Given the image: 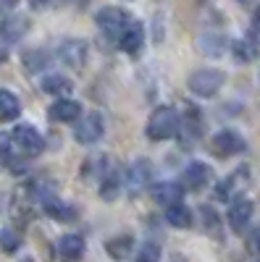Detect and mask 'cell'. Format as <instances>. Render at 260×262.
<instances>
[{"mask_svg": "<svg viewBox=\"0 0 260 262\" xmlns=\"http://www.w3.org/2000/svg\"><path fill=\"white\" fill-rule=\"evenodd\" d=\"M179 126H182V116H179L176 107L161 105V107H155V111L150 113L145 134H147L150 142H166V139L179 134Z\"/></svg>", "mask_w": 260, "mask_h": 262, "instance_id": "obj_1", "label": "cell"}, {"mask_svg": "<svg viewBox=\"0 0 260 262\" xmlns=\"http://www.w3.org/2000/svg\"><path fill=\"white\" fill-rule=\"evenodd\" d=\"M224 81H226V76L218 69H197V71L189 74L187 86H189V92L197 95V97H213V95L221 92Z\"/></svg>", "mask_w": 260, "mask_h": 262, "instance_id": "obj_2", "label": "cell"}, {"mask_svg": "<svg viewBox=\"0 0 260 262\" xmlns=\"http://www.w3.org/2000/svg\"><path fill=\"white\" fill-rule=\"evenodd\" d=\"M95 24H97V29H100L105 37H111V39L118 42L121 34H124V29L132 24V18H129V13H126L124 8H118V6H105V8L97 11Z\"/></svg>", "mask_w": 260, "mask_h": 262, "instance_id": "obj_3", "label": "cell"}, {"mask_svg": "<svg viewBox=\"0 0 260 262\" xmlns=\"http://www.w3.org/2000/svg\"><path fill=\"white\" fill-rule=\"evenodd\" d=\"M11 142L24 158H37L39 152L45 149V139H42V134L34 126H27V123H18L11 131Z\"/></svg>", "mask_w": 260, "mask_h": 262, "instance_id": "obj_4", "label": "cell"}, {"mask_svg": "<svg viewBox=\"0 0 260 262\" xmlns=\"http://www.w3.org/2000/svg\"><path fill=\"white\" fill-rule=\"evenodd\" d=\"M55 55H58L61 63H66L69 69H84L87 55H90V48H87V42L79 39V37H66V39L58 42Z\"/></svg>", "mask_w": 260, "mask_h": 262, "instance_id": "obj_5", "label": "cell"}, {"mask_svg": "<svg viewBox=\"0 0 260 262\" xmlns=\"http://www.w3.org/2000/svg\"><path fill=\"white\" fill-rule=\"evenodd\" d=\"M210 149H213V155H218V158H234V155H242V152L247 149V142H245V137L239 134V131L224 128V131H218V134H213Z\"/></svg>", "mask_w": 260, "mask_h": 262, "instance_id": "obj_6", "label": "cell"}, {"mask_svg": "<svg viewBox=\"0 0 260 262\" xmlns=\"http://www.w3.org/2000/svg\"><path fill=\"white\" fill-rule=\"evenodd\" d=\"M103 134H105V123L100 113H87L74 123V139L79 144H95L103 139Z\"/></svg>", "mask_w": 260, "mask_h": 262, "instance_id": "obj_7", "label": "cell"}, {"mask_svg": "<svg viewBox=\"0 0 260 262\" xmlns=\"http://www.w3.org/2000/svg\"><path fill=\"white\" fill-rule=\"evenodd\" d=\"M210 179H213L210 165L203 163V160H192L184 168V173H182V186L189 189V191H200V189H205L210 184Z\"/></svg>", "mask_w": 260, "mask_h": 262, "instance_id": "obj_8", "label": "cell"}, {"mask_svg": "<svg viewBox=\"0 0 260 262\" xmlns=\"http://www.w3.org/2000/svg\"><path fill=\"white\" fill-rule=\"evenodd\" d=\"M29 29H32L29 16L8 13V16L0 18V39H6V42H18V39H24Z\"/></svg>", "mask_w": 260, "mask_h": 262, "instance_id": "obj_9", "label": "cell"}, {"mask_svg": "<svg viewBox=\"0 0 260 262\" xmlns=\"http://www.w3.org/2000/svg\"><path fill=\"white\" fill-rule=\"evenodd\" d=\"M48 118L53 123H76L82 118V105L71 97H58L48 107Z\"/></svg>", "mask_w": 260, "mask_h": 262, "instance_id": "obj_10", "label": "cell"}, {"mask_svg": "<svg viewBox=\"0 0 260 262\" xmlns=\"http://www.w3.org/2000/svg\"><path fill=\"white\" fill-rule=\"evenodd\" d=\"M245 186H247V168H236L234 173H229V176L215 186V196H218L221 202H234L236 194Z\"/></svg>", "mask_w": 260, "mask_h": 262, "instance_id": "obj_11", "label": "cell"}, {"mask_svg": "<svg viewBox=\"0 0 260 262\" xmlns=\"http://www.w3.org/2000/svg\"><path fill=\"white\" fill-rule=\"evenodd\" d=\"M118 48H121L129 58H137V55L142 53V48H145V27L139 24V21H132V24L124 29V34H121V39H118Z\"/></svg>", "mask_w": 260, "mask_h": 262, "instance_id": "obj_12", "label": "cell"}, {"mask_svg": "<svg viewBox=\"0 0 260 262\" xmlns=\"http://www.w3.org/2000/svg\"><path fill=\"white\" fill-rule=\"evenodd\" d=\"M150 196L163 205V207H171V205H179L182 196H184V186L176 184V181H158L150 186Z\"/></svg>", "mask_w": 260, "mask_h": 262, "instance_id": "obj_13", "label": "cell"}, {"mask_svg": "<svg viewBox=\"0 0 260 262\" xmlns=\"http://www.w3.org/2000/svg\"><path fill=\"white\" fill-rule=\"evenodd\" d=\"M150 176H153V165H150L147 160H134L132 165L126 168V186L132 194L142 191L150 186Z\"/></svg>", "mask_w": 260, "mask_h": 262, "instance_id": "obj_14", "label": "cell"}, {"mask_svg": "<svg viewBox=\"0 0 260 262\" xmlns=\"http://www.w3.org/2000/svg\"><path fill=\"white\" fill-rule=\"evenodd\" d=\"M252 212H255V202L250 200H234L231 207H229V226L234 233H242L250 221H252Z\"/></svg>", "mask_w": 260, "mask_h": 262, "instance_id": "obj_15", "label": "cell"}, {"mask_svg": "<svg viewBox=\"0 0 260 262\" xmlns=\"http://www.w3.org/2000/svg\"><path fill=\"white\" fill-rule=\"evenodd\" d=\"M42 210H45L48 217H53V221H61V223H71V221H76V217H79V210H76L74 205H69V202L58 200L55 194L48 196V200H42Z\"/></svg>", "mask_w": 260, "mask_h": 262, "instance_id": "obj_16", "label": "cell"}, {"mask_svg": "<svg viewBox=\"0 0 260 262\" xmlns=\"http://www.w3.org/2000/svg\"><path fill=\"white\" fill-rule=\"evenodd\" d=\"M84 236L82 233H66V236H61V242H58V257L63 262H79L82 254H84Z\"/></svg>", "mask_w": 260, "mask_h": 262, "instance_id": "obj_17", "label": "cell"}, {"mask_svg": "<svg viewBox=\"0 0 260 262\" xmlns=\"http://www.w3.org/2000/svg\"><path fill=\"white\" fill-rule=\"evenodd\" d=\"M200 134H203V121H200L197 107H187V116L182 118V126H179V137L184 144H194V139Z\"/></svg>", "mask_w": 260, "mask_h": 262, "instance_id": "obj_18", "label": "cell"}, {"mask_svg": "<svg viewBox=\"0 0 260 262\" xmlns=\"http://www.w3.org/2000/svg\"><path fill=\"white\" fill-rule=\"evenodd\" d=\"M39 86L45 95H53V97H66L71 90H74V81L66 79L63 74H48L39 79Z\"/></svg>", "mask_w": 260, "mask_h": 262, "instance_id": "obj_19", "label": "cell"}, {"mask_svg": "<svg viewBox=\"0 0 260 262\" xmlns=\"http://www.w3.org/2000/svg\"><path fill=\"white\" fill-rule=\"evenodd\" d=\"M132 249H134V236L132 233H118V236H113V238L105 242V252L111 254L113 259H118V262L132 254Z\"/></svg>", "mask_w": 260, "mask_h": 262, "instance_id": "obj_20", "label": "cell"}, {"mask_svg": "<svg viewBox=\"0 0 260 262\" xmlns=\"http://www.w3.org/2000/svg\"><path fill=\"white\" fill-rule=\"evenodd\" d=\"M124 184H121V176H118V170H108L103 173V179H100V196L105 202H116L118 200V194H121Z\"/></svg>", "mask_w": 260, "mask_h": 262, "instance_id": "obj_21", "label": "cell"}, {"mask_svg": "<svg viewBox=\"0 0 260 262\" xmlns=\"http://www.w3.org/2000/svg\"><path fill=\"white\" fill-rule=\"evenodd\" d=\"M21 116V102L11 90H0V123L16 121Z\"/></svg>", "mask_w": 260, "mask_h": 262, "instance_id": "obj_22", "label": "cell"}, {"mask_svg": "<svg viewBox=\"0 0 260 262\" xmlns=\"http://www.w3.org/2000/svg\"><path fill=\"white\" fill-rule=\"evenodd\" d=\"M192 210L187 207V205H171V207H166V223L168 226H173V228H192Z\"/></svg>", "mask_w": 260, "mask_h": 262, "instance_id": "obj_23", "label": "cell"}, {"mask_svg": "<svg viewBox=\"0 0 260 262\" xmlns=\"http://www.w3.org/2000/svg\"><path fill=\"white\" fill-rule=\"evenodd\" d=\"M197 48L208 58H221L226 50V39L221 34H203V37H197Z\"/></svg>", "mask_w": 260, "mask_h": 262, "instance_id": "obj_24", "label": "cell"}, {"mask_svg": "<svg viewBox=\"0 0 260 262\" xmlns=\"http://www.w3.org/2000/svg\"><path fill=\"white\" fill-rule=\"evenodd\" d=\"M229 50H231V58L236 63H250L257 55V45H252V42H247V39H234L229 45Z\"/></svg>", "mask_w": 260, "mask_h": 262, "instance_id": "obj_25", "label": "cell"}, {"mask_svg": "<svg viewBox=\"0 0 260 262\" xmlns=\"http://www.w3.org/2000/svg\"><path fill=\"white\" fill-rule=\"evenodd\" d=\"M21 63H24V69H27L29 74H39V71L50 63V58H48V53H45V50L34 48V50H27V53H24Z\"/></svg>", "mask_w": 260, "mask_h": 262, "instance_id": "obj_26", "label": "cell"}, {"mask_svg": "<svg viewBox=\"0 0 260 262\" xmlns=\"http://www.w3.org/2000/svg\"><path fill=\"white\" fill-rule=\"evenodd\" d=\"M13 142L11 134H0V168H11L13 165Z\"/></svg>", "mask_w": 260, "mask_h": 262, "instance_id": "obj_27", "label": "cell"}, {"mask_svg": "<svg viewBox=\"0 0 260 262\" xmlns=\"http://www.w3.org/2000/svg\"><path fill=\"white\" fill-rule=\"evenodd\" d=\"M200 212H203V217H205V231H208V233H215V236H221V217H218V212H215L210 205H205Z\"/></svg>", "mask_w": 260, "mask_h": 262, "instance_id": "obj_28", "label": "cell"}, {"mask_svg": "<svg viewBox=\"0 0 260 262\" xmlns=\"http://www.w3.org/2000/svg\"><path fill=\"white\" fill-rule=\"evenodd\" d=\"M0 247H3V252H6V254H13V252L21 247L18 233H16V231H11V228H6L3 233H0Z\"/></svg>", "mask_w": 260, "mask_h": 262, "instance_id": "obj_29", "label": "cell"}, {"mask_svg": "<svg viewBox=\"0 0 260 262\" xmlns=\"http://www.w3.org/2000/svg\"><path fill=\"white\" fill-rule=\"evenodd\" d=\"M134 262H161V247L155 242H150L139 249V254L134 257Z\"/></svg>", "mask_w": 260, "mask_h": 262, "instance_id": "obj_30", "label": "cell"}, {"mask_svg": "<svg viewBox=\"0 0 260 262\" xmlns=\"http://www.w3.org/2000/svg\"><path fill=\"white\" fill-rule=\"evenodd\" d=\"M247 252L250 254H260V226H255L250 233H247Z\"/></svg>", "mask_w": 260, "mask_h": 262, "instance_id": "obj_31", "label": "cell"}, {"mask_svg": "<svg viewBox=\"0 0 260 262\" xmlns=\"http://www.w3.org/2000/svg\"><path fill=\"white\" fill-rule=\"evenodd\" d=\"M252 24L260 29V6H257V8H255V13H252Z\"/></svg>", "mask_w": 260, "mask_h": 262, "instance_id": "obj_32", "label": "cell"}, {"mask_svg": "<svg viewBox=\"0 0 260 262\" xmlns=\"http://www.w3.org/2000/svg\"><path fill=\"white\" fill-rule=\"evenodd\" d=\"M6 60H8V50H6L3 45H0V66H3Z\"/></svg>", "mask_w": 260, "mask_h": 262, "instance_id": "obj_33", "label": "cell"}, {"mask_svg": "<svg viewBox=\"0 0 260 262\" xmlns=\"http://www.w3.org/2000/svg\"><path fill=\"white\" fill-rule=\"evenodd\" d=\"M63 3H69V0H50V6H63Z\"/></svg>", "mask_w": 260, "mask_h": 262, "instance_id": "obj_34", "label": "cell"}, {"mask_svg": "<svg viewBox=\"0 0 260 262\" xmlns=\"http://www.w3.org/2000/svg\"><path fill=\"white\" fill-rule=\"evenodd\" d=\"M21 262H34V259H32V257H24V259H21Z\"/></svg>", "mask_w": 260, "mask_h": 262, "instance_id": "obj_35", "label": "cell"}]
</instances>
